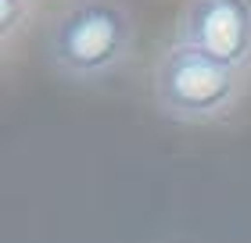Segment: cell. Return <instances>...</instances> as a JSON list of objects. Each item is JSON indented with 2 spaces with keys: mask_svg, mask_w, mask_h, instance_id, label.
Returning <instances> with one entry per match:
<instances>
[{
  "mask_svg": "<svg viewBox=\"0 0 251 243\" xmlns=\"http://www.w3.org/2000/svg\"><path fill=\"white\" fill-rule=\"evenodd\" d=\"M133 18L119 0H68L43 32L50 68L68 79H100L129 57Z\"/></svg>",
  "mask_w": 251,
  "mask_h": 243,
  "instance_id": "1",
  "label": "cell"
},
{
  "mask_svg": "<svg viewBox=\"0 0 251 243\" xmlns=\"http://www.w3.org/2000/svg\"><path fill=\"white\" fill-rule=\"evenodd\" d=\"M244 93V72L215 57L173 43L154 65V100L176 122H212Z\"/></svg>",
  "mask_w": 251,
  "mask_h": 243,
  "instance_id": "2",
  "label": "cell"
},
{
  "mask_svg": "<svg viewBox=\"0 0 251 243\" xmlns=\"http://www.w3.org/2000/svg\"><path fill=\"white\" fill-rule=\"evenodd\" d=\"M179 43L233 65L251 68V0H187Z\"/></svg>",
  "mask_w": 251,
  "mask_h": 243,
  "instance_id": "3",
  "label": "cell"
},
{
  "mask_svg": "<svg viewBox=\"0 0 251 243\" xmlns=\"http://www.w3.org/2000/svg\"><path fill=\"white\" fill-rule=\"evenodd\" d=\"M29 15V0H0V40H11Z\"/></svg>",
  "mask_w": 251,
  "mask_h": 243,
  "instance_id": "4",
  "label": "cell"
}]
</instances>
